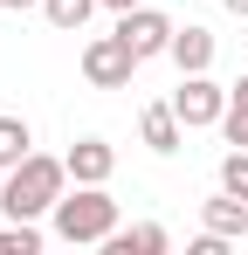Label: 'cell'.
I'll use <instances>...</instances> for the list:
<instances>
[{
  "instance_id": "6da1fadb",
  "label": "cell",
  "mask_w": 248,
  "mask_h": 255,
  "mask_svg": "<svg viewBox=\"0 0 248 255\" xmlns=\"http://www.w3.org/2000/svg\"><path fill=\"white\" fill-rule=\"evenodd\" d=\"M62 179H69V159H41V152H28L21 166L7 172V186H0L7 221H41V214H55Z\"/></svg>"
},
{
  "instance_id": "7a4b0ae2",
  "label": "cell",
  "mask_w": 248,
  "mask_h": 255,
  "mask_svg": "<svg viewBox=\"0 0 248 255\" xmlns=\"http://www.w3.org/2000/svg\"><path fill=\"white\" fill-rule=\"evenodd\" d=\"M55 235L62 242H111L118 235V200L104 186H76L55 200Z\"/></svg>"
},
{
  "instance_id": "3957f363",
  "label": "cell",
  "mask_w": 248,
  "mask_h": 255,
  "mask_svg": "<svg viewBox=\"0 0 248 255\" xmlns=\"http://www.w3.org/2000/svg\"><path fill=\"white\" fill-rule=\"evenodd\" d=\"M172 111H179V125H186V131L221 125V118H228V90H221V83H207V69H200V76H179V90H172Z\"/></svg>"
},
{
  "instance_id": "277c9868",
  "label": "cell",
  "mask_w": 248,
  "mask_h": 255,
  "mask_svg": "<svg viewBox=\"0 0 248 255\" xmlns=\"http://www.w3.org/2000/svg\"><path fill=\"white\" fill-rule=\"evenodd\" d=\"M131 69H138V55H131L124 35H97V42L83 48V76H90L97 90H124V83H131Z\"/></svg>"
},
{
  "instance_id": "5b68a950",
  "label": "cell",
  "mask_w": 248,
  "mask_h": 255,
  "mask_svg": "<svg viewBox=\"0 0 248 255\" xmlns=\"http://www.w3.org/2000/svg\"><path fill=\"white\" fill-rule=\"evenodd\" d=\"M118 35L131 42V55L145 62V55H165V48H172V21H165L159 7H131V14L118 21Z\"/></svg>"
},
{
  "instance_id": "8992f818",
  "label": "cell",
  "mask_w": 248,
  "mask_h": 255,
  "mask_svg": "<svg viewBox=\"0 0 248 255\" xmlns=\"http://www.w3.org/2000/svg\"><path fill=\"white\" fill-rule=\"evenodd\" d=\"M111 166H118V152H111L104 138H76V145H69V179H76V186H104Z\"/></svg>"
},
{
  "instance_id": "52a82bcc",
  "label": "cell",
  "mask_w": 248,
  "mask_h": 255,
  "mask_svg": "<svg viewBox=\"0 0 248 255\" xmlns=\"http://www.w3.org/2000/svg\"><path fill=\"white\" fill-rule=\"evenodd\" d=\"M165 55L179 62V76H200V69H214V35L186 21V28H172V48H165Z\"/></svg>"
},
{
  "instance_id": "ba28073f",
  "label": "cell",
  "mask_w": 248,
  "mask_h": 255,
  "mask_svg": "<svg viewBox=\"0 0 248 255\" xmlns=\"http://www.w3.org/2000/svg\"><path fill=\"white\" fill-rule=\"evenodd\" d=\"M200 221H207V235H228V242H242V235H248V200L221 186V200H207V207H200Z\"/></svg>"
},
{
  "instance_id": "9c48e42d",
  "label": "cell",
  "mask_w": 248,
  "mask_h": 255,
  "mask_svg": "<svg viewBox=\"0 0 248 255\" xmlns=\"http://www.w3.org/2000/svg\"><path fill=\"white\" fill-rule=\"evenodd\" d=\"M138 131H145V145H152V152H179V111H172V97L152 104V111L138 118Z\"/></svg>"
},
{
  "instance_id": "30bf717a",
  "label": "cell",
  "mask_w": 248,
  "mask_h": 255,
  "mask_svg": "<svg viewBox=\"0 0 248 255\" xmlns=\"http://www.w3.org/2000/svg\"><path fill=\"white\" fill-rule=\"evenodd\" d=\"M104 249H111V255H165V228L145 221V228H131V235H111Z\"/></svg>"
},
{
  "instance_id": "8fae6325",
  "label": "cell",
  "mask_w": 248,
  "mask_h": 255,
  "mask_svg": "<svg viewBox=\"0 0 248 255\" xmlns=\"http://www.w3.org/2000/svg\"><path fill=\"white\" fill-rule=\"evenodd\" d=\"M28 145H35V131L21 125V118H0V172H14L28 159Z\"/></svg>"
},
{
  "instance_id": "7c38bea8",
  "label": "cell",
  "mask_w": 248,
  "mask_h": 255,
  "mask_svg": "<svg viewBox=\"0 0 248 255\" xmlns=\"http://www.w3.org/2000/svg\"><path fill=\"white\" fill-rule=\"evenodd\" d=\"M221 131H228V145H248V76L228 90V118H221Z\"/></svg>"
},
{
  "instance_id": "4fadbf2b",
  "label": "cell",
  "mask_w": 248,
  "mask_h": 255,
  "mask_svg": "<svg viewBox=\"0 0 248 255\" xmlns=\"http://www.w3.org/2000/svg\"><path fill=\"white\" fill-rule=\"evenodd\" d=\"M90 7H97V0H41V14H48L55 28H83V21H90Z\"/></svg>"
},
{
  "instance_id": "5bb4252c",
  "label": "cell",
  "mask_w": 248,
  "mask_h": 255,
  "mask_svg": "<svg viewBox=\"0 0 248 255\" xmlns=\"http://www.w3.org/2000/svg\"><path fill=\"white\" fill-rule=\"evenodd\" d=\"M221 186H228V193H242V200H248V145H235V152L221 159Z\"/></svg>"
},
{
  "instance_id": "9a60e30c",
  "label": "cell",
  "mask_w": 248,
  "mask_h": 255,
  "mask_svg": "<svg viewBox=\"0 0 248 255\" xmlns=\"http://www.w3.org/2000/svg\"><path fill=\"white\" fill-rule=\"evenodd\" d=\"M221 7H228V14H242V21H248V0H221Z\"/></svg>"
},
{
  "instance_id": "2e32d148",
  "label": "cell",
  "mask_w": 248,
  "mask_h": 255,
  "mask_svg": "<svg viewBox=\"0 0 248 255\" xmlns=\"http://www.w3.org/2000/svg\"><path fill=\"white\" fill-rule=\"evenodd\" d=\"M0 7H14V14H21V7H41V0H0Z\"/></svg>"
},
{
  "instance_id": "e0dca14e",
  "label": "cell",
  "mask_w": 248,
  "mask_h": 255,
  "mask_svg": "<svg viewBox=\"0 0 248 255\" xmlns=\"http://www.w3.org/2000/svg\"><path fill=\"white\" fill-rule=\"evenodd\" d=\"M104 7H118V14H131V7H138V0H104Z\"/></svg>"
}]
</instances>
